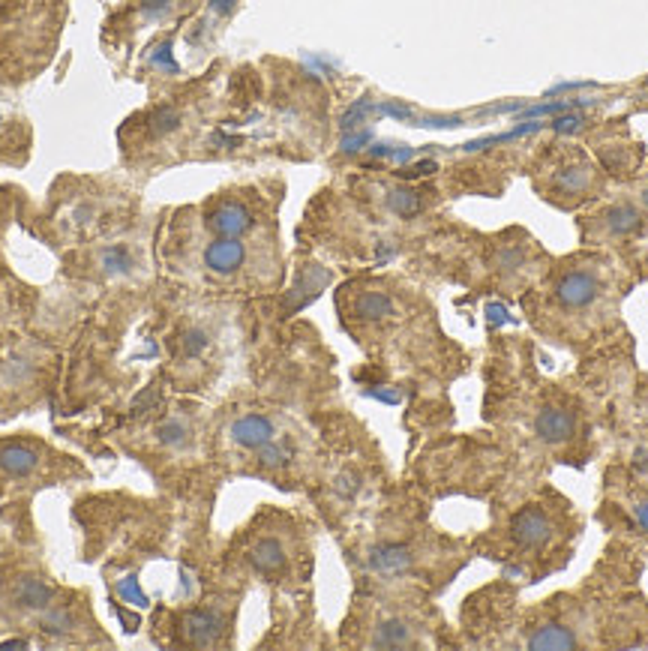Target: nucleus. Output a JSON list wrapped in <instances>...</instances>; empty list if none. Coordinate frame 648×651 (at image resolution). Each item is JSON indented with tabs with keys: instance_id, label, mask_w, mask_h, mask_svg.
Returning a JSON list of instances; mask_svg holds the SVG:
<instances>
[{
	"instance_id": "f257e3e1",
	"label": "nucleus",
	"mask_w": 648,
	"mask_h": 651,
	"mask_svg": "<svg viewBox=\"0 0 648 651\" xmlns=\"http://www.w3.org/2000/svg\"><path fill=\"white\" fill-rule=\"evenodd\" d=\"M550 535H552L550 517L541 508H532V504L510 519V537H514V544L523 546V550H537V546H543L550 541Z\"/></svg>"
},
{
	"instance_id": "f03ea898",
	"label": "nucleus",
	"mask_w": 648,
	"mask_h": 651,
	"mask_svg": "<svg viewBox=\"0 0 648 651\" xmlns=\"http://www.w3.org/2000/svg\"><path fill=\"white\" fill-rule=\"evenodd\" d=\"M598 295H601V282L592 270H567L556 282V297L567 310H583V306L594 304Z\"/></svg>"
},
{
	"instance_id": "7ed1b4c3",
	"label": "nucleus",
	"mask_w": 648,
	"mask_h": 651,
	"mask_svg": "<svg viewBox=\"0 0 648 651\" xmlns=\"http://www.w3.org/2000/svg\"><path fill=\"white\" fill-rule=\"evenodd\" d=\"M208 228L217 237H241L252 228V213L237 201H223L219 208L210 210Z\"/></svg>"
},
{
	"instance_id": "20e7f679",
	"label": "nucleus",
	"mask_w": 648,
	"mask_h": 651,
	"mask_svg": "<svg viewBox=\"0 0 648 651\" xmlns=\"http://www.w3.org/2000/svg\"><path fill=\"white\" fill-rule=\"evenodd\" d=\"M576 421L565 408H541L534 417V435L547 444H565L574 439Z\"/></svg>"
},
{
	"instance_id": "39448f33",
	"label": "nucleus",
	"mask_w": 648,
	"mask_h": 651,
	"mask_svg": "<svg viewBox=\"0 0 648 651\" xmlns=\"http://www.w3.org/2000/svg\"><path fill=\"white\" fill-rule=\"evenodd\" d=\"M246 250L237 237H217L208 250H204V264L213 273H234L243 264Z\"/></svg>"
},
{
	"instance_id": "423d86ee",
	"label": "nucleus",
	"mask_w": 648,
	"mask_h": 651,
	"mask_svg": "<svg viewBox=\"0 0 648 651\" xmlns=\"http://www.w3.org/2000/svg\"><path fill=\"white\" fill-rule=\"evenodd\" d=\"M39 466V450L28 441H4L0 444V471L13 477L30 475Z\"/></svg>"
},
{
	"instance_id": "0eeeda50",
	"label": "nucleus",
	"mask_w": 648,
	"mask_h": 651,
	"mask_svg": "<svg viewBox=\"0 0 648 651\" xmlns=\"http://www.w3.org/2000/svg\"><path fill=\"white\" fill-rule=\"evenodd\" d=\"M223 633V619L210 610H199L190 612L183 619V637L192 642V646H213Z\"/></svg>"
},
{
	"instance_id": "6e6552de",
	"label": "nucleus",
	"mask_w": 648,
	"mask_h": 651,
	"mask_svg": "<svg viewBox=\"0 0 648 651\" xmlns=\"http://www.w3.org/2000/svg\"><path fill=\"white\" fill-rule=\"evenodd\" d=\"M232 439L237 444H243V448L259 450L261 444H268L270 439H274V424L261 415H246V417H241V421L232 424Z\"/></svg>"
},
{
	"instance_id": "1a4fd4ad",
	"label": "nucleus",
	"mask_w": 648,
	"mask_h": 651,
	"mask_svg": "<svg viewBox=\"0 0 648 651\" xmlns=\"http://www.w3.org/2000/svg\"><path fill=\"white\" fill-rule=\"evenodd\" d=\"M372 570L385 573V577H394V573H403L412 568V550L405 544H381L375 546L370 555Z\"/></svg>"
},
{
	"instance_id": "9d476101",
	"label": "nucleus",
	"mask_w": 648,
	"mask_h": 651,
	"mask_svg": "<svg viewBox=\"0 0 648 651\" xmlns=\"http://www.w3.org/2000/svg\"><path fill=\"white\" fill-rule=\"evenodd\" d=\"M250 564L255 570H261V573H277V570H283V564H286V550H283V544L274 541V537H264V541H259L250 550Z\"/></svg>"
},
{
	"instance_id": "9b49d317",
	"label": "nucleus",
	"mask_w": 648,
	"mask_h": 651,
	"mask_svg": "<svg viewBox=\"0 0 648 651\" xmlns=\"http://www.w3.org/2000/svg\"><path fill=\"white\" fill-rule=\"evenodd\" d=\"M528 648H547V651H565L576 648V637L561 624H543L528 637Z\"/></svg>"
},
{
	"instance_id": "f8f14e48",
	"label": "nucleus",
	"mask_w": 648,
	"mask_h": 651,
	"mask_svg": "<svg viewBox=\"0 0 648 651\" xmlns=\"http://www.w3.org/2000/svg\"><path fill=\"white\" fill-rule=\"evenodd\" d=\"M603 222H607V228L612 231V235L627 237L643 226V213H639L634 204H616V208H610L607 213H603Z\"/></svg>"
},
{
	"instance_id": "ddd939ff",
	"label": "nucleus",
	"mask_w": 648,
	"mask_h": 651,
	"mask_svg": "<svg viewBox=\"0 0 648 651\" xmlns=\"http://www.w3.org/2000/svg\"><path fill=\"white\" fill-rule=\"evenodd\" d=\"M15 601L28 606V610H46L51 604V588L37 577H24L15 582Z\"/></svg>"
},
{
	"instance_id": "4468645a",
	"label": "nucleus",
	"mask_w": 648,
	"mask_h": 651,
	"mask_svg": "<svg viewBox=\"0 0 648 651\" xmlns=\"http://www.w3.org/2000/svg\"><path fill=\"white\" fill-rule=\"evenodd\" d=\"M354 313L363 321H381L394 313V301H390V295H385V291H366V295L357 297Z\"/></svg>"
},
{
	"instance_id": "2eb2a0df",
	"label": "nucleus",
	"mask_w": 648,
	"mask_h": 651,
	"mask_svg": "<svg viewBox=\"0 0 648 651\" xmlns=\"http://www.w3.org/2000/svg\"><path fill=\"white\" fill-rule=\"evenodd\" d=\"M408 642H412V628L399 619L381 621L379 628H375V637H372L375 648H399V646H408Z\"/></svg>"
},
{
	"instance_id": "dca6fc26",
	"label": "nucleus",
	"mask_w": 648,
	"mask_h": 651,
	"mask_svg": "<svg viewBox=\"0 0 648 651\" xmlns=\"http://www.w3.org/2000/svg\"><path fill=\"white\" fill-rule=\"evenodd\" d=\"M588 181H592V171H588V166H567V168L558 171L556 186L565 195H576V193L585 190Z\"/></svg>"
},
{
	"instance_id": "f3484780",
	"label": "nucleus",
	"mask_w": 648,
	"mask_h": 651,
	"mask_svg": "<svg viewBox=\"0 0 648 651\" xmlns=\"http://www.w3.org/2000/svg\"><path fill=\"white\" fill-rule=\"evenodd\" d=\"M390 210L399 213V217H414L417 210H421V195L412 193V190H396L390 193Z\"/></svg>"
},
{
	"instance_id": "a211bd4d",
	"label": "nucleus",
	"mask_w": 648,
	"mask_h": 651,
	"mask_svg": "<svg viewBox=\"0 0 648 651\" xmlns=\"http://www.w3.org/2000/svg\"><path fill=\"white\" fill-rule=\"evenodd\" d=\"M286 459H288V450L283 444H277L274 439L259 448V462L264 468H279V466H286Z\"/></svg>"
},
{
	"instance_id": "6ab92c4d",
	"label": "nucleus",
	"mask_w": 648,
	"mask_h": 651,
	"mask_svg": "<svg viewBox=\"0 0 648 651\" xmlns=\"http://www.w3.org/2000/svg\"><path fill=\"white\" fill-rule=\"evenodd\" d=\"M177 124H181V115H177L175 108H159L157 115H153V121H150V130L153 133H172L177 130Z\"/></svg>"
},
{
	"instance_id": "aec40b11",
	"label": "nucleus",
	"mask_w": 648,
	"mask_h": 651,
	"mask_svg": "<svg viewBox=\"0 0 648 651\" xmlns=\"http://www.w3.org/2000/svg\"><path fill=\"white\" fill-rule=\"evenodd\" d=\"M159 439L162 444H181L186 439V426L181 421H166L159 426Z\"/></svg>"
},
{
	"instance_id": "412c9836",
	"label": "nucleus",
	"mask_w": 648,
	"mask_h": 651,
	"mask_svg": "<svg viewBox=\"0 0 648 651\" xmlns=\"http://www.w3.org/2000/svg\"><path fill=\"white\" fill-rule=\"evenodd\" d=\"M208 348V337H204V330H186L183 333V355H201V351Z\"/></svg>"
},
{
	"instance_id": "4be33fe9",
	"label": "nucleus",
	"mask_w": 648,
	"mask_h": 651,
	"mask_svg": "<svg viewBox=\"0 0 648 651\" xmlns=\"http://www.w3.org/2000/svg\"><path fill=\"white\" fill-rule=\"evenodd\" d=\"M565 108H567L565 102H547V106L528 108V117H537V115H556V111H565Z\"/></svg>"
},
{
	"instance_id": "5701e85b",
	"label": "nucleus",
	"mask_w": 648,
	"mask_h": 651,
	"mask_svg": "<svg viewBox=\"0 0 648 651\" xmlns=\"http://www.w3.org/2000/svg\"><path fill=\"white\" fill-rule=\"evenodd\" d=\"M552 126H556V130H561V133H570V130H576V126H579V117H558V121L552 124Z\"/></svg>"
},
{
	"instance_id": "b1692460",
	"label": "nucleus",
	"mask_w": 648,
	"mask_h": 651,
	"mask_svg": "<svg viewBox=\"0 0 648 651\" xmlns=\"http://www.w3.org/2000/svg\"><path fill=\"white\" fill-rule=\"evenodd\" d=\"M636 517H639V522H643V528H648V501L643 504V508H636Z\"/></svg>"
},
{
	"instance_id": "393cba45",
	"label": "nucleus",
	"mask_w": 648,
	"mask_h": 651,
	"mask_svg": "<svg viewBox=\"0 0 648 651\" xmlns=\"http://www.w3.org/2000/svg\"><path fill=\"white\" fill-rule=\"evenodd\" d=\"M643 201H645V204H648V190H645V193H643Z\"/></svg>"
}]
</instances>
